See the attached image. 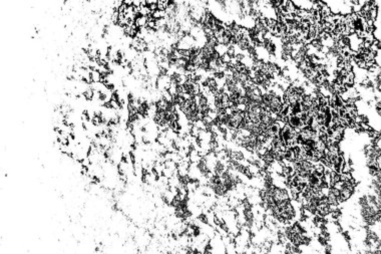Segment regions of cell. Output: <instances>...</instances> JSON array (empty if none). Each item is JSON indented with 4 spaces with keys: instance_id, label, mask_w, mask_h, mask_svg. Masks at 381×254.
I'll list each match as a JSON object with an SVG mask.
<instances>
[{
    "instance_id": "4",
    "label": "cell",
    "mask_w": 381,
    "mask_h": 254,
    "mask_svg": "<svg viewBox=\"0 0 381 254\" xmlns=\"http://www.w3.org/2000/svg\"><path fill=\"white\" fill-rule=\"evenodd\" d=\"M221 59H222V61L224 63H229V62H231V57H229V55L227 54V53H225V54H223L222 57H221Z\"/></svg>"
},
{
    "instance_id": "1",
    "label": "cell",
    "mask_w": 381,
    "mask_h": 254,
    "mask_svg": "<svg viewBox=\"0 0 381 254\" xmlns=\"http://www.w3.org/2000/svg\"><path fill=\"white\" fill-rule=\"evenodd\" d=\"M353 193H354V192L351 191V190L347 189V188H343L342 190H340V196L339 197L341 198L342 202L344 203V202H346L347 200H349L350 198L352 197Z\"/></svg>"
},
{
    "instance_id": "3",
    "label": "cell",
    "mask_w": 381,
    "mask_h": 254,
    "mask_svg": "<svg viewBox=\"0 0 381 254\" xmlns=\"http://www.w3.org/2000/svg\"><path fill=\"white\" fill-rule=\"evenodd\" d=\"M92 82H100V73L98 70H93L90 73Z\"/></svg>"
},
{
    "instance_id": "2",
    "label": "cell",
    "mask_w": 381,
    "mask_h": 254,
    "mask_svg": "<svg viewBox=\"0 0 381 254\" xmlns=\"http://www.w3.org/2000/svg\"><path fill=\"white\" fill-rule=\"evenodd\" d=\"M82 95H84V100H86L88 101L93 100V90L90 87H87L86 90H85L84 92H82Z\"/></svg>"
}]
</instances>
